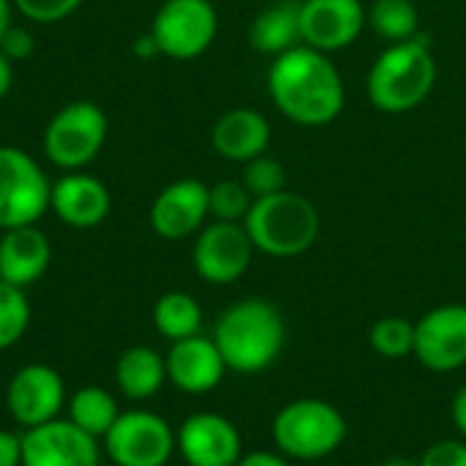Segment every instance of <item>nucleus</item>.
Returning a JSON list of instances; mask_svg holds the SVG:
<instances>
[{
    "label": "nucleus",
    "mask_w": 466,
    "mask_h": 466,
    "mask_svg": "<svg viewBox=\"0 0 466 466\" xmlns=\"http://www.w3.org/2000/svg\"><path fill=\"white\" fill-rule=\"evenodd\" d=\"M268 90L279 112L300 126H328L344 109V79L333 60L306 44L279 55L268 71Z\"/></svg>",
    "instance_id": "nucleus-1"
},
{
    "label": "nucleus",
    "mask_w": 466,
    "mask_h": 466,
    "mask_svg": "<svg viewBox=\"0 0 466 466\" xmlns=\"http://www.w3.org/2000/svg\"><path fill=\"white\" fill-rule=\"evenodd\" d=\"M213 341L229 371L259 374L270 369L287 344L281 311L262 298L232 303L216 322Z\"/></svg>",
    "instance_id": "nucleus-2"
},
{
    "label": "nucleus",
    "mask_w": 466,
    "mask_h": 466,
    "mask_svg": "<svg viewBox=\"0 0 466 466\" xmlns=\"http://www.w3.org/2000/svg\"><path fill=\"white\" fill-rule=\"evenodd\" d=\"M437 82V60L426 38L390 44L371 66L366 79L369 101L388 115H401L423 104Z\"/></svg>",
    "instance_id": "nucleus-3"
},
{
    "label": "nucleus",
    "mask_w": 466,
    "mask_h": 466,
    "mask_svg": "<svg viewBox=\"0 0 466 466\" xmlns=\"http://www.w3.org/2000/svg\"><path fill=\"white\" fill-rule=\"evenodd\" d=\"M243 227L257 251L276 259H292L317 243L319 210L303 194L284 188L279 194L254 199Z\"/></svg>",
    "instance_id": "nucleus-4"
},
{
    "label": "nucleus",
    "mask_w": 466,
    "mask_h": 466,
    "mask_svg": "<svg viewBox=\"0 0 466 466\" xmlns=\"http://www.w3.org/2000/svg\"><path fill=\"white\" fill-rule=\"evenodd\" d=\"M270 431L284 459L322 461L344 445L347 420L325 399H295L276 412Z\"/></svg>",
    "instance_id": "nucleus-5"
},
{
    "label": "nucleus",
    "mask_w": 466,
    "mask_h": 466,
    "mask_svg": "<svg viewBox=\"0 0 466 466\" xmlns=\"http://www.w3.org/2000/svg\"><path fill=\"white\" fill-rule=\"evenodd\" d=\"M109 120L93 101H71L49 120L44 131L46 158L66 172H79L104 147Z\"/></svg>",
    "instance_id": "nucleus-6"
},
{
    "label": "nucleus",
    "mask_w": 466,
    "mask_h": 466,
    "mask_svg": "<svg viewBox=\"0 0 466 466\" xmlns=\"http://www.w3.org/2000/svg\"><path fill=\"white\" fill-rule=\"evenodd\" d=\"M52 186L38 161L11 145L0 147V229L33 227L49 210Z\"/></svg>",
    "instance_id": "nucleus-7"
},
{
    "label": "nucleus",
    "mask_w": 466,
    "mask_h": 466,
    "mask_svg": "<svg viewBox=\"0 0 466 466\" xmlns=\"http://www.w3.org/2000/svg\"><path fill=\"white\" fill-rule=\"evenodd\" d=\"M216 33L218 14L210 0H164L150 25L158 52L172 60H194L205 55Z\"/></svg>",
    "instance_id": "nucleus-8"
},
{
    "label": "nucleus",
    "mask_w": 466,
    "mask_h": 466,
    "mask_svg": "<svg viewBox=\"0 0 466 466\" xmlns=\"http://www.w3.org/2000/svg\"><path fill=\"white\" fill-rule=\"evenodd\" d=\"M106 456L115 466H167L177 451L172 426L147 410L120 412L104 437Z\"/></svg>",
    "instance_id": "nucleus-9"
},
{
    "label": "nucleus",
    "mask_w": 466,
    "mask_h": 466,
    "mask_svg": "<svg viewBox=\"0 0 466 466\" xmlns=\"http://www.w3.org/2000/svg\"><path fill=\"white\" fill-rule=\"evenodd\" d=\"M254 243L243 224L213 221L197 232L194 240V270L202 281L224 287L243 279L254 259Z\"/></svg>",
    "instance_id": "nucleus-10"
},
{
    "label": "nucleus",
    "mask_w": 466,
    "mask_h": 466,
    "mask_svg": "<svg viewBox=\"0 0 466 466\" xmlns=\"http://www.w3.org/2000/svg\"><path fill=\"white\" fill-rule=\"evenodd\" d=\"M66 401L68 396H66L63 377L44 363L22 366L5 388L8 415L22 429H35L41 423L57 420Z\"/></svg>",
    "instance_id": "nucleus-11"
},
{
    "label": "nucleus",
    "mask_w": 466,
    "mask_h": 466,
    "mask_svg": "<svg viewBox=\"0 0 466 466\" xmlns=\"http://www.w3.org/2000/svg\"><path fill=\"white\" fill-rule=\"evenodd\" d=\"M415 358L423 369L451 374L466 366V306H437L415 322Z\"/></svg>",
    "instance_id": "nucleus-12"
},
{
    "label": "nucleus",
    "mask_w": 466,
    "mask_h": 466,
    "mask_svg": "<svg viewBox=\"0 0 466 466\" xmlns=\"http://www.w3.org/2000/svg\"><path fill=\"white\" fill-rule=\"evenodd\" d=\"M98 440L76 429L68 418L22 431V466H98Z\"/></svg>",
    "instance_id": "nucleus-13"
},
{
    "label": "nucleus",
    "mask_w": 466,
    "mask_h": 466,
    "mask_svg": "<svg viewBox=\"0 0 466 466\" xmlns=\"http://www.w3.org/2000/svg\"><path fill=\"white\" fill-rule=\"evenodd\" d=\"M177 453L188 466H238L243 440L238 426L218 412H194L175 431Z\"/></svg>",
    "instance_id": "nucleus-14"
},
{
    "label": "nucleus",
    "mask_w": 466,
    "mask_h": 466,
    "mask_svg": "<svg viewBox=\"0 0 466 466\" xmlns=\"http://www.w3.org/2000/svg\"><path fill=\"white\" fill-rule=\"evenodd\" d=\"M366 27L360 0H300L303 44L325 55L347 49Z\"/></svg>",
    "instance_id": "nucleus-15"
},
{
    "label": "nucleus",
    "mask_w": 466,
    "mask_h": 466,
    "mask_svg": "<svg viewBox=\"0 0 466 466\" xmlns=\"http://www.w3.org/2000/svg\"><path fill=\"white\" fill-rule=\"evenodd\" d=\"M208 216H210L208 186L194 177L169 183L150 205V227L164 240L191 238L205 227Z\"/></svg>",
    "instance_id": "nucleus-16"
},
{
    "label": "nucleus",
    "mask_w": 466,
    "mask_h": 466,
    "mask_svg": "<svg viewBox=\"0 0 466 466\" xmlns=\"http://www.w3.org/2000/svg\"><path fill=\"white\" fill-rule=\"evenodd\" d=\"M164 360H167V382H172L177 390L188 396H205L216 390L224 374L229 371L216 341L199 333L191 339L172 341Z\"/></svg>",
    "instance_id": "nucleus-17"
},
{
    "label": "nucleus",
    "mask_w": 466,
    "mask_h": 466,
    "mask_svg": "<svg viewBox=\"0 0 466 466\" xmlns=\"http://www.w3.org/2000/svg\"><path fill=\"white\" fill-rule=\"evenodd\" d=\"M112 208L109 188L85 172H68L57 183H52L49 210L74 229H93L98 227Z\"/></svg>",
    "instance_id": "nucleus-18"
},
{
    "label": "nucleus",
    "mask_w": 466,
    "mask_h": 466,
    "mask_svg": "<svg viewBox=\"0 0 466 466\" xmlns=\"http://www.w3.org/2000/svg\"><path fill=\"white\" fill-rule=\"evenodd\" d=\"M49 262L52 246L35 224L0 235V281L25 289L46 273Z\"/></svg>",
    "instance_id": "nucleus-19"
},
{
    "label": "nucleus",
    "mask_w": 466,
    "mask_h": 466,
    "mask_svg": "<svg viewBox=\"0 0 466 466\" xmlns=\"http://www.w3.org/2000/svg\"><path fill=\"white\" fill-rule=\"evenodd\" d=\"M213 147L221 158L246 164L257 156H262L270 145V123L257 109H229L224 112L213 126Z\"/></svg>",
    "instance_id": "nucleus-20"
},
{
    "label": "nucleus",
    "mask_w": 466,
    "mask_h": 466,
    "mask_svg": "<svg viewBox=\"0 0 466 466\" xmlns=\"http://www.w3.org/2000/svg\"><path fill=\"white\" fill-rule=\"evenodd\" d=\"M248 41L257 52L273 57L300 46V0H279L265 5L248 27Z\"/></svg>",
    "instance_id": "nucleus-21"
},
{
    "label": "nucleus",
    "mask_w": 466,
    "mask_h": 466,
    "mask_svg": "<svg viewBox=\"0 0 466 466\" xmlns=\"http://www.w3.org/2000/svg\"><path fill=\"white\" fill-rule=\"evenodd\" d=\"M117 390L131 401H147L167 385V360L150 347H131L115 363Z\"/></svg>",
    "instance_id": "nucleus-22"
},
{
    "label": "nucleus",
    "mask_w": 466,
    "mask_h": 466,
    "mask_svg": "<svg viewBox=\"0 0 466 466\" xmlns=\"http://www.w3.org/2000/svg\"><path fill=\"white\" fill-rule=\"evenodd\" d=\"M66 412H68V420L82 429L85 434L96 437V440H104L106 431L115 426L120 410H117V401L109 390L98 388V385H87V388H79L68 401H66Z\"/></svg>",
    "instance_id": "nucleus-23"
},
{
    "label": "nucleus",
    "mask_w": 466,
    "mask_h": 466,
    "mask_svg": "<svg viewBox=\"0 0 466 466\" xmlns=\"http://www.w3.org/2000/svg\"><path fill=\"white\" fill-rule=\"evenodd\" d=\"M153 325L169 341L191 339L202 328V306L188 292H167L153 306Z\"/></svg>",
    "instance_id": "nucleus-24"
},
{
    "label": "nucleus",
    "mask_w": 466,
    "mask_h": 466,
    "mask_svg": "<svg viewBox=\"0 0 466 466\" xmlns=\"http://www.w3.org/2000/svg\"><path fill=\"white\" fill-rule=\"evenodd\" d=\"M418 22L420 14L412 0H374L366 14V25H371V30L390 44L415 38Z\"/></svg>",
    "instance_id": "nucleus-25"
},
{
    "label": "nucleus",
    "mask_w": 466,
    "mask_h": 466,
    "mask_svg": "<svg viewBox=\"0 0 466 466\" xmlns=\"http://www.w3.org/2000/svg\"><path fill=\"white\" fill-rule=\"evenodd\" d=\"M369 344L377 355L388 360L415 355V322L404 317H382L371 325Z\"/></svg>",
    "instance_id": "nucleus-26"
},
{
    "label": "nucleus",
    "mask_w": 466,
    "mask_h": 466,
    "mask_svg": "<svg viewBox=\"0 0 466 466\" xmlns=\"http://www.w3.org/2000/svg\"><path fill=\"white\" fill-rule=\"evenodd\" d=\"M30 328V303L25 289L0 281V352L11 350Z\"/></svg>",
    "instance_id": "nucleus-27"
},
{
    "label": "nucleus",
    "mask_w": 466,
    "mask_h": 466,
    "mask_svg": "<svg viewBox=\"0 0 466 466\" xmlns=\"http://www.w3.org/2000/svg\"><path fill=\"white\" fill-rule=\"evenodd\" d=\"M208 194H210V216L216 221L243 224V218L254 205V197L243 186V180H218L216 186H208Z\"/></svg>",
    "instance_id": "nucleus-28"
},
{
    "label": "nucleus",
    "mask_w": 466,
    "mask_h": 466,
    "mask_svg": "<svg viewBox=\"0 0 466 466\" xmlns=\"http://www.w3.org/2000/svg\"><path fill=\"white\" fill-rule=\"evenodd\" d=\"M240 180L251 191V197L259 199V197H270V194H279L287 188V169L279 158L262 153V156L243 164Z\"/></svg>",
    "instance_id": "nucleus-29"
},
{
    "label": "nucleus",
    "mask_w": 466,
    "mask_h": 466,
    "mask_svg": "<svg viewBox=\"0 0 466 466\" xmlns=\"http://www.w3.org/2000/svg\"><path fill=\"white\" fill-rule=\"evenodd\" d=\"M11 3L25 19L52 25V22H60V19L71 16L85 0H11Z\"/></svg>",
    "instance_id": "nucleus-30"
},
{
    "label": "nucleus",
    "mask_w": 466,
    "mask_h": 466,
    "mask_svg": "<svg viewBox=\"0 0 466 466\" xmlns=\"http://www.w3.org/2000/svg\"><path fill=\"white\" fill-rule=\"evenodd\" d=\"M418 466H466V442L461 440H442L434 442Z\"/></svg>",
    "instance_id": "nucleus-31"
},
{
    "label": "nucleus",
    "mask_w": 466,
    "mask_h": 466,
    "mask_svg": "<svg viewBox=\"0 0 466 466\" xmlns=\"http://www.w3.org/2000/svg\"><path fill=\"white\" fill-rule=\"evenodd\" d=\"M33 49H35V41H33V35H30L27 27L11 25V27L5 30V35L0 38V52H3L11 63L27 60V57L33 55Z\"/></svg>",
    "instance_id": "nucleus-32"
},
{
    "label": "nucleus",
    "mask_w": 466,
    "mask_h": 466,
    "mask_svg": "<svg viewBox=\"0 0 466 466\" xmlns=\"http://www.w3.org/2000/svg\"><path fill=\"white\" fill-rule=\"evenodd\" d=\"M0 466H22V437L0 429Z\"/></svg>",
    "instance_id": "nucleus-33"
},
{
    "label": "nucleus",
    "mask_w": 466,
    "mask_h": 466,
    "mask_svg": "<svg viewBox=\"0 0 466 466\" xmlns=\"http://www.w3.org/2000/svg\"><path fill=\"white\" fill-rule=\"evenodd\" d=\"M238 466H289V459H284L281 453H270V451H251V453H243Z\"/></svg>",
    "instance_id": "nucleus-34"
},
{
    "label": "nucleus",
    "mask_w": 466,
    "mask_h": 466,
    "mask_svg": "<svg viewBox=\"0 0 466 466\" xmlns=\"http://www.w3.org/2000/svg\"><path fill=\"white\" fill-rule=\"evenodd\" d=\"M451 418H453V426L456 431L466 440V385L456 390L453 396V404H451Z\"/></svg>",
    "instance_id": "nucleus-35"
},
{
    "label": "nucleus",
    "mask_w": 466,
    "mask_h": 466,
    "mask_svg": "<svg viewBox=\"0 0 466 466\" xmlns=\"http://www.w3.org/2000/svg\"><path fill=\"white\" fill-rule=\"evenodd\" d=\"M11 85H14V63L0 52V101L8 96Z\"/></svg>",
    "instance_id": "nucleus-36"
},
{
    "label": "nucleus",
    "mask_w": 466,
    "mask_h": 466,
    "mask_svg": "<svg viewBox=\"0 0 466 466\" xmlns=\"http://www.w3.org/2000/svg\"><path fill=\"white\" fill-rule=\"evenodd\" d=\"M134 55H137V57H153V55H161V52H158L153 35L145 33V35H139V38L134 41Z\"/></svg>",
    "instance_id": "nucleus-37"
},
{
    "label": "nucleus",
    "mask_w": 466,
    "mask_h": 466,
    "mask_svg": "<svg viewBox=\"0 0 466 466\" xmlns=\"http://www.w3.org/2000/svg\"><path fill=\"white\" fill-rule=\"evenodd\" d=\"M14 3L11 0H0V38L5 35V30L11 27V16H14Z\"/></svg>",
    "instance_id": "nucleus-38"
},
{
    "label": "nucleus",
    "mask_w": 466,
    "mask_h": 466,
    "mask_svg": "<svg viewBox=\"0 0 466 466\" xmlns=\"http://www.w3.org/2000/svg\"><path fill=\"white\" fill-rule=\"evenodd\" d=\"M382 466H418V461H410V459H390Z\"/></svg>",
    "instance_id": "nucleus-39"
}]
</instances>
